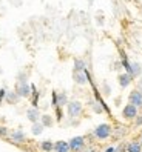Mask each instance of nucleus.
I'll list each match as a JSON object with an SVG mask.
<instances>
[{
	"label": "nucleus",
	"mask_w": 142,
	"mask_h": 152,
	"mask_svg": "<svg viewBox=\"0 0 142 152\" xmlns=\"http://www.w3.org/2000/svg\"><path fill=\"white\" fill-rule=\"evenodd\" d=\"M87 69V61L84 58H74V65H73V72H82Z\"/></svg>",
	"instance_id": "17"
},
{
	"label": "nucleus",
	"mask_w": 142,
	"mask_h": 152,
	"mask_svg": "<svg viewBox=\"0 0 142 152\" xmlns=\"http://www.w3.org/2000/svg\"><path fill=\"white\" fill-rule=\"evenodd\" d=\"M70 149L71 152H84V149L87 148V138L84 135H77V137H73L70 141Z\"/></svg>",
	"instance_id": "3"
},
{
	"label": "nucleus",
	"mask_w": 142,
	"mask_h": 152,
	"mask_svg": "<svg viewBox=\"0 0 142 152\" xmlns=\"http://www.w3.org/2000/svg\"><path fill=\"white\" fill-rule=\"evenodd\" d=\"M6 92H8V89H6V88H2V89H0V104L3 103L5 97H6Z\"/></svg>",
	"instance_id": "28"
},
{
	"label": "nucleus",
	"mask_w": 142,
	"mask_h": 152,
	"mask_svg": "<svg viewBox=\"0 0 142 152\" xmlns=\"http://www.w3.org/2000/svg\"><path fill=\"white\" fill-rule=\"evenodd\" d=\"M53 152H71L68 141H65V140L56 141V143H54V151H53Z\"/></svg>",
	"instance_id": "13"
},
{
	"label": "nucleus",
	"mask_w": 142,
	"mask_h": 152,
	"mask_svg": "<svg viewBox=\"0 0 142 152\" xmlns=\"http://www.w3.org/2000/svg\"><path fill=\"white\" fill-rule=\"evenodd\" d=\"M0 46H2V39H0Z\"/></svg>",
	"instance_id": "33"
},
{
	"label": "nucleus",
	"mask_w": 142,
	"mask_h": 152,
	"mask_svg": "<svg viewBox=\"0 0 142 152\" xmlns=\"http://www.w3.org/2000/svg\"><path fill=\"white\" fill-rule=\"evenodd\" d=\"M88 108H90L94 114H104L105 112L102 103H99L96 98H90V100H88Z\"/></svg>",
	"instance_id": "11"
},
{
	"label": "nucleus",
	"mask_w": 142,
	"mask_h": 152,
	"mask_svg": "<svg viewBox=\"0 0 142 152\" xmlns=\"http://www.w3.org/2000/svg\"><path fill=\"white\" fill-rule=\"evenodd\" d=\"M54 112H56V121H62V120H64V111H62V108H56Z\"/></svg>",
	"instance_id": "22"
},
{
	"label": "nucleus",
	"mask_w": 142,
	"mask_h": 152,
	"mask_svg": "<svg viewBox=\"0 0 142 152\" xmlns=\"http://www.w3.org/2000/svg\"><path fill=\"white\" fill-rule=\"evenodd\" d=\"M39 149L42 152H53L54 151V141H51V140H43L39 143Z\"/></svg>",
	"instance_id": "16"
},
{
	"label": "nucleus",
	"mask_w": 142,
	"mask_h": 152,
	"mask_svg": "<svg viewBox=\"0 0 142 152\" xmlns=\"http://www.w3.org/2000/svg\"><path fill=\"white\" fill-rule=\"evenodd\" d=\"M10 141L14 143V145H20V143H25L26 141V134L22 131V129H14L10 132Z\"/></svg>",
	"instance_id": "8"
},
{
	"label": "nucleus",
	"mask_w": 142,
	"mask_h": 152,
	"mask_svg": "<svg viewBox=\"0 0 142 152\" xmlns=\"http://www.w3.org/2000/svg\"><path fill=\"white\" fill-rule=\"evenodd\" d=\"M17 82H28V74L23 72V71L19 72V74H17Z\"/></svg>",
	"instance_id": "24"
},
{
	"label": "nucleus",
	"mask_w": 142,
	"mask_h": 152,
	"mask_svg": "<svg viewBox=\"0 0 142 152\" xmlns=\"http://www.w3.org/2000/svg\"><path fill=\"white\" fill-rule=\"evenodd\" d=\"M128 103L136 106L138 109H142V92L139 91V89H133V91L128 94Z\"/></svg>",
	"instance_id": "7"
},
{
	"label": "nucleus",
	"mask_w": 142,
	"mask_h": 152,
	"mask_svg": "<svg viewBox=\"0 0 142 152\" xmlns=\"http://www.w3.org/2000/svg\"><path fill=\"white\" fill-rule=\"evenodd\" d=\"M68 94L65 91H62V92H57V108H64V106L68 104Z\"/></svg>",
	"instance_id": "19"
},
{
	"label": "nucleus",
	"mask_w": 142,
	"mask_h": 152,
	"mask_svg": "<svg viewBox=\"0 0 142 152\" xmlns=\"http://www.w3.org/2000/svg\"><path fill=\"white\" fill-rule=\"evenodd\" d=\"M43 129H45V128H43V124H42L40 121L31 124V134H33V135H36V137H37V135H42Z\"/></svg>",
	"instance_id": "20"
},
{
	"label": "nucleus",
	"mask_w": 142,
	"mask_h": 152,
	"mask_svg": "<svg viewBox=\"0 0 142 152\" xmlns=\"http://www.w3.org/2000/svg\"><path fill=\"white\" fill-rule=\"evenodd\" d=\"M14 91L20 98H30L31 97V83L28 82H16Z\"/></svg>",
	"instance_id": "4"
},
{
	"label": "nucleus",
	"mask_w": 142,
	"mask_h": 152,
	"mask_svg": "<svg viewBox=\"0 0 142 152\" xmlns=\"http://www.w3.org/2000/svg\"><path fill=\"white\" fill-rule=\"evenodd\" d=\"M133 78H139L142 75V66L139 61H131V66H130V72H128Z\"/></svg>",
	"instance_id": "12"
},
{
	"label": "nucleus",
	"mask_w": 142,
	"mask_h": 152,
	"mask_svg": "<svg viewBox=\"0 0 142 152\" xmlns=\"http://www.w3.org/2000/svg\"><path fill=\"white\" fill-rule=\"evenodd\" d=\"M91 135H93L96 140H99V141L108 140V138L113 135V126H111L110 123H101V124H97V126L94 128V131H93Z\"/></svg>",
	"instance_id": "1"
},
{
	"label": "nucleus",
	"mask_w": 142,
	"mask_h": 152,
	"mask_svg": "<svg viewBox=\"0 0 142 152\" xmlns=\"http://www.w3.org/2000/svg\"><path fill=\"white\" fill-rule=\"evenodd\" d=\"M22 100V98L17 95V92L16 91H8L6 92V97H5V102L8 103V104H17Z\"/></svg>",
	"instance_id": "14"
},
{
	"label": "nucleus",
	"mask_w": 142,
	"mask_h": 152,
	"mask_svg": "<svg viewBox=\"0 0 142 152\" xmlns=\"http://www.w3.org/2000/svg\"><path fill=\"white\" fill-rule=\"evenodd\" d=\"M127 152H142V145L138 140H131L127 143Z\"/></svg>",
	"instance_id": "18"
},
{
	"label": "nucleus",
	"mask_w": 142,
	"mask_h": 152,
	"mask_svg": "<svg viewBox=\"0 0 142 152\" xmlns=\"http://www.w3.org/2000/svg\"><path fill=\"white\" fill-rule=\"evenodd\" d=\"M104 152H116V146H106Z\"/></svg>",
	"instance_id": "31"
},
{
	"label": "nucleus",
	"mask_w": 142,
	"mask_h": 152,
	"mask_svg": "<svg viewBox=\"0 0 142 152\" xmlns=\"http://www.w3.org/2000/svg\"><path fill=\"white\" fill-rule=\"evenodd\" d=\"M138 115H139V109L136 108V106H133L131 103H127L122 108V117H124V120L133 121V120L138 117Z\"/></svg>",
	"instance_id": "5"
},
{
	"label": "nucleus",
	"mask_w": 142,
	"mask_h": 152,
	"mask_svg": "<svg viewBox=\"0 0 142 152\" xmlns=\"http://www.w3.org/2000/svg\"><path fill=\"white\" fill-rule=\"evenodd\" d=\"M67 114L70 118H79L84 114V104L79 100H70L67 104Z\"/></svg>",
	"instance_id": "2"
},
{
	"label": "nucleus",
	"mask_w": 142,
	"mask_h": 152,
	"mask_svg": "<svg viewBox=\"0 0 142 152\" xmlns=\"http://www.w3.org/2000/svg\"><path fill=\"white\" fill-rule=\"evenodd\" d=\"M90 78H91V74H90V71H88V68L85 71H82V72H73V80L79 86H85L90 82Z\"/></svg>",
	"instance_id": "6"
},
{
	"label": "nucleus",
	"mask_w": 142,
	"mask_h": 152,
	"mask_svg": "<svg viewBox=\"0 0 142 152\" xmlns=\"http://www.w3.org/2000/svg\"><path fill=\"white\" fill-rule=\"evenodd\" d=\"M138 141L141 143V145H142V132H141V135H139V138H138Z\"/></svg>",
	"instance_id": "32"
},
{
	"label": "nucleus",
	"mask_w": 142,
	"mask_h": 152,
	"mask_svg": "<svg viewBox=\"0 0 142 152\" xmlns=\"http://www.w3.org/2000/svg\"><path fill=\"white\" fill-rule=\"evenodd\" d=\"M133 124H135L136 128H139V126H142V114L141 115H138V117L133 120Z\"/></svg>",
	"instance_id": "27"
},
{
	"label": "nucleus",
	"mask_w": 142,
	"mask_h": 152,
	"mask_svg": "<svg viewBox=\"0 0 142 152\" xmlns=\"http://www.w3.org/2000/svg\"><path fill=\"white\" fill-rule=\"evenodd\" d=\"M40 123L43 124V128H53V126H54V123H56V120H54V117H53V115H50V114H42Z\"/></svg>",
	"instance_id": "15"
},
{
	"label": "nucleus",
	"mask_w": 142,
	"mask_h": 152,
	"mask_svg": "<svg viewBox=\"0 0 142 152\" xmlns=\"http://www.w3.org/2000/svg\"><path fill=\"white\" fill-rule=\"evenodd\" d=\"M133 82H135V78H133L130 74H127V72H121V74L118 75V83H119V86H121L122 89L128 88Z\"/></svg>",
	"instance_id": "10"
},
{
	"label": "nucleus",
	"mask_w": 142,
	"mask_h": 152,
	"mask_svg": "<svg viewBox=\"0 0 142 152\" xmlns=\"http://www.w3.org/2000/svg\"><path fill=\"white\" fill-rule=\"evenodd\" d=\"M51 106L53 108H57V91H53V94H51Z\"/></svg>",
	"instance_id": "23"
},
{
	"label": "nucleus",
	"mask_w": 142,
	"mask_h": 152,
	"mask_svg": "<svg viewBox=\"0 0 142 152\" xmlns=\"http://www.w3.org/2000/svg\"><path fill=\"white\" fill-rule=\"evenodd\" d=\"M116 152H127V143H119V145L116 146Z\"/></svg>",
	"instance_id": "26"
},
{
	"label": "nucleus",
	"mask_w": 142,
	"mask_h": 152,
	"mask_svg": "<svg viewBox=\"0 0 142 152\" xmlns=\"http://www.w3.org/2000/svg\"><path fill=\"white\" fill-rule=\"evenodd\" d=\"M84 152H97V149L93 148V146H87V148L84 149Z\"/></svg>",
	"instance_id": "30"
},
{
	"label": "nucleus",
	"mask_w": 142,
	"mask_h": 152,
	"mask_svg": "<svg viewBox=\"0 0 142 152\" xmlns=\"http://www.w3.org/2000/svg\"><path fill=\"white\" fill-rule=\"evenodd\" d=\"M10 129H8L6 126H0V138H8L10 137Z\"/></svg>",
	"instance_id": "21"
},
{
	"label": "nucleus",
	"mask_w": 142,
	"mask_h": 152,
	"mask_svg": "<svg viewBox=\"0 0 142 152\" xmlns=\"http://www.w3.org/2000/svg\"><path fill=\"white\" fill-rule=\"evenodd\" d=\"M40 117H42V114H40V109L39 108H33V106H31V108L26 109V118L31 121V124L40 121Z\"/></svg>",
	"instance_id": "9"
},
{
	"label": "nucleus",
	"mask_w": 142,
	"mask_h": 152,
	"mask_svg": "<svg viewBox=\"0 0 142 152\" xmlns=\"http://www.w3.org/2000/svg\"><path fill=\"white\" fill-rule=\"evenodd\" d=\"M136 89H139V91L142 92V75H141V78L138 80V83H136Z\"/></svg>",
	"instance_id": "29"
},
{
	"label": "nucleus",
	"mask_w": 142,
	"mask_h": 152,
	"mask_svg": "<svg viewBox=\"0 0 142 152\" xmlns=\"http://www.w3.org/2000/svg\"><path fill=\"white\" fill-rule=\"evenodd\" d=\"M102 89H104V94H105V95H110V94H111V88H110V85L106 83V82L102 83Z\"/></svg>",
	"instance_id": "25"
}]
</instances>
